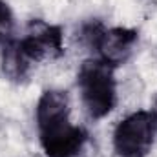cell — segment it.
<instances>
[{"instance_id": "6da1fadb", "label": "cell", "mask_w": 157, "mask_h": 157, "mask_svg": "<svg viewBox=\"0 0 157 157\" xmlns=\"http://www.w3.org/2000/svg\"><path fill=\"white\" fill-rule=\"evenodd\" d=\"M39 141L46 157H78L88 133L71 122L70 99L60 90H46L35 110Z\"/></svg>"}, {"instance_id": "7a4b0ae2", "label": "cell", "mask_w": 157, "mask_h": 157, "mask_svg": "<svg viewBox=\"0 0 157 157\" xmlns=\"http://www.w3.org/2000/svg\"><path fill=\"white\" fill-rule=\"evenodd\" d=\"M115 68L101 59H88L80 64L77 86L82 106L91 119L106 117L117 102Z\"/></svg>"}, {"instance_id": "3957f363", "label": "cell", "mask_w": 157, "mask_h": 157, "mask_svg": "<svg viewBox=\"0 0 157 157\" xmlns=\"http://www.w3.org/2000/svg\"><path fill=\"white\" fill-rule=\"evenodd\" d=\"M155 121L152 112H133L117 124L113 148L119 157H146L154 146Z\"/></svg>"}, {"instance_id": "277c9868", "label": "cell", "mask_w": 157, "mask_h": 157, "mask_svg": "<svg viewBox=\"0 0 157 157\" xmlns=\"http://www.w3.org/2000/svg\"><path fill=\"white\" fill-rule=\"evenodd\" d=\"M20 44L35 64L55 60L64 55V33L60 26L49 24L42 18H35L28 24L26 35L20 39Z\"/></svg>"}, {"instance_id": "5b68a950", "label": "cell", "mask_w": 157, "mask_h": 157, "mask_svg": "<svg viewBox=\"0 0 157 157\" xmlns=\"http://www.w3.org/2000/svg\"><path fill=\"white\" fill-rule=\"evenodd\" d=\"M137 40H139L137 29H132V28H110V29H106L104 28L101 31L97 42H95L93 49H97L101 60H104L115 68V66L124 64L132 57Z\"/></svg>"}, {"instance_id": "8992f818", "label": "cell", "mask_w": 157, "mask_h": 157, "mask_svg": "<svg viewBox=\"0 0 157 157\" xmlns=\"http://www.w3.org/2000/svg\"><path fill=\"white\" fill-rule=\"evenodd\" d=\"M35 62L28 57L24 51L20 40L13 39L11 42L2 46V55H0V68L4 77L11 82H24L31 75Z\"/></svg>"}, {"instance_id": "52a82bcc", "label": "cell", "mask_w": 157, "mask_h": 157, "mask_svg": "<svg viewBox=\"0 0 157 157\" xmlns=\"http://www.w3.org/2000/svg\"><path fill=\"white\" fill-rule=\"evenodd\" d=\"M15 39V15L7 2L0 0V44H7Z\"/></svg>"}, {"instance_id": "ba28073f", "label": "cell", "mask_w": 157, "mask_h": 157, "mask_svg": "<svg viewBox=\"0 0 157 157\" xmlns=\"http://www.w3.org/2000/svg\"><path fill=\"white\" fill-rule=\"evenodd\" d=\"M152 115H154V121H155V126H157V97H155V102H154V110H152Z\"/></svg>"}]
</instances>
